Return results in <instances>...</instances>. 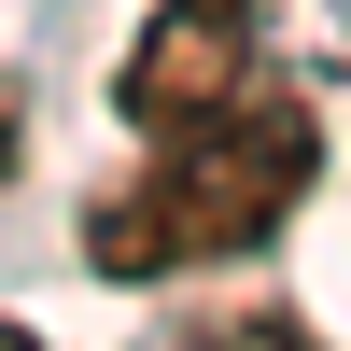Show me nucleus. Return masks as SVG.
Wrapping results in <instances>:
<instances>
[{"mask_svg": "<svg viewBox=\"0 0 351 351\" xmlns=\"http://www.w3.org/2000/svg\"><path fill=\"white\" fill-rule=\"evenodd\" d=\"M309 183H324V112L253 71L239 99L155 127V155L84 211V267L99 281H183V267H225V253H267Z\"/></svg>", "mask_w": 351, "mask_h": 351, "instance_id": "nucleus-1", "label": "nucleus"}, {"mask_svg": "<svg viewBox=\"0 0 351 351\" xmlns=\"http://www.w3.org/2000/svg\"><path fill=\"white\" fill-rule=\"evenodd\" d=\"M239 84H253V0H169L127 43V71H112V112L155 141V127H183V112L239 99Z\"/></svg>", "mask_w": 351, "mask_h": 351, "instance_id": "nucleus-2", "label": "nucleus"}]
</instances>
